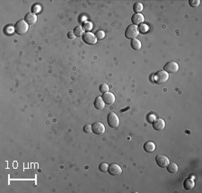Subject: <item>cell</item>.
Here are the masks:
<instances>
[{
  "instance_id": "22",
  "label": "cell",
  "mask_w": 202,
  "mask_h": 193,
  "mask_svg": "<svg viewBox=\"0 0 202 193\" xmlns=\"http://www.w3.org/2000/svg\"><path fill=\"white\" fill-rule=\"evenodd\" d=\"M95 37L97 40H102L105 37V32L103 31H97L95 32Z\"/></svg>"
},
{
  "instance_id": "4",
  "label": "cell",
  "mask_w": 202,
  "mask_h": 193,
  "mask_svg": "<svg viewBox=\"0 0 202 193\" xmlns=\"http://www.w3.org/2000/svg\"><path fill=\"white\" fill-rule=\"evenodd\" d=\"M107 122L111 128H118L120 126V119L118 115L114 112L109 113L107 117Z\"/></svg>"
},
{
  "instance_id": "20",
  "label": "cell",
  "mask_w": 202,
  "mask_h": 193,
  "mask_svg": "<svg viewBox=\"0 0 202 193\" xmlns=\"http://www.w3.org/2000/svg\"><path fill=\"white\" fill-rule=\"evenodd\" d=\"M143 9H144V6H143V4H142L141 3H139V2L134 4V5H133V10H134V12H135L136 13H140V12L143 11Z\"/></svg>"
},
{
  "instance_id": "26",
  "label": "cell",
  "mask_w": 202,
  "mask_h": 193,
  "mask_svg": "<svg viewBox=\"0 0 202 193\" xmlns=\"http://www.w3.org/2000/svg\"><path fill=\"white\" fill-rule=\"evenodd\" d=\"M92 28H93V25H92L91 22H84V29H85V30H86L87 31H89L92 30Z\"/></svg>"
},
{
  "instance_id": "16",
  "label": "cell",
  "mask_w": 202,
  "mask_h": 193,
  "mask_svg": "<svg viewBox=\"0 0 202 193\" xmlns=\"http://www.w3.org/2000/svg\"><path fill=\"white\" fill-rule=\"evenodd\" d=\"M195 187V183L192 179H186L183 183V188L186 191H192Z\"/></svg>"
},
{
  "instance_id": "29",
  "label": "cell",
  "mask_w": 202,
  "mask_h": 193,
  "mask_svg": "<svg viewBox=\"0 0 202 193\" xmlns=\"http://www.w3.org/2000/svg\"><path fill=\"white\" fill-rule=\"evenodd\" d=\"M67 37H68L69 39H71V40H74V38H75V34H74V32H73V31H68V33H67Z\"/></svg>"
},
{
  "instance_id": "28",
  "label": "cell",
  "mask_w": 202,
  "mask_h": 193,
  "mask_svg": "<svg viewBox=\"0 0 202 193\" xmlns=\"http://www.w3.org/2000/svg\"><path fill=\"white\" fill-rule=\"evenodd\" d=\"M13 31H14V28H13V27H10V26H9V27H7V28H6V31H7L6 33L11 34V33H13Z\"/></svg>"
},
{
  "instance_id": "9",
  "label": "cell",
  "mask_w": 202,
  "mask_h": 193,
  "mask_svg": "<svg viewBox=\"0 0 202 193\" xmlns=\"http://www.w3.org/2000/svg\"><path fill=\"white\" fill-rule=\"evenodd\" d=\"M93 132L96 135H102L105 132V127L102 122H95L92 125Z\"/></svg>"
},
{
  "instance_id": "19",
  "label": "cell",
  "mask_w": 202,
  "mask_h": 193,
  "mask_svg": "<svg viewBox=\"0 0 202 193\" xmlns=\"http://www.w3.org/2000/svg\"><path fill=\"white\" fill-rule=\"evenodd\" d=\"M74 34H75V36H76V37H81V36H83L84 34H85V31H84V28L83 27H81V26H77V27H76L75 29H74Z\"/></svg>"
},
{
  "instance_id": "23",
  "label": "cell",
  "mask_w": 202,
  "mask_h": 193,
  "mask_svg": "<svg viewBox=\"0 0 202 193\" xmlns=\"http://www.w3.org/2000/svg\"><path fill=\"white\" fill-rule=\"evenodd\" d=\"M108 167H109V165H108L107 164L102 163V164L99 165V170H100L101 172H102V173H106V172H108Z\"/></svg>"
},
{
  "instance_id": "7",
  "label": "cell",
  "mask_w": 202,
  "mask_h": 193,
  "mask_svg": "<svg viewBox=\"0 0 202 193\" xmlns=\"http://www.w3.org/2000/svg\"><path fill=\"white\" fill-rule=\"evenodd\" d=\"M83 40L84 42H85L86 44H89V45H94L96 42H97V39L95 37V35L92 32H85V34L83 35Z\"/></svg>"
},
{
  "instance_id": "11",
  "label": "cell",
  "mask_w": 202,
  "mask_h": 193,
  "mask_svg": "<svg viewBox=\"0 0 202 193\" xmlns=\"http://www.w3.org/2000/svg\"><path fill=\"white\" fill-rule=\"evenodd\" d=\"M153 128L157 131H161L165 128V121L160 118L156 119V120L153 121Z\"/></svg>"
},
{
  "instance_id": "30",
  "label": "cell",
  "mask_w": 202,
  "mask_h": 193,
  "mask_svg": "<svg viewBox=\"0 0 202 193\" xmlns=\"http://www.w3.org/2000/svg\"><path fill=\"white\" fill-rule=\"evenodd\" d=\"M32 10H33V12L38 13V12H40V6H39V5H37V4H35V5L33 6Z\"/></svg>"
},
{
  "instance_id": "21",
  "label": "cell",
  "mask_w": 202,
  "mask_h": 193,
  "mask_svg": "<svg viewBox=\"0 0 202 193\" xmlns=\"http://www.w3.org/2000/svg\"><path fill=\"white\" fill-rule=\"evenodd\" d=\"M148 30H149V27L146 23H141L138 26V31H139V33L145 34V33H147L148 31Z\"/></svg>"
},
{
  "instance_id": "15",
  "label": "cell",
  "mask_w": 202,
  "mask_h": 193,
  "mask_svg": "<svg viewBox=\"0 0 202 193\" xmlns=\"http://www.w3.org/2000/svg\"><path fill=\"white\" fill-rule=\"evenodd\" d=\"M94 107L97 110H102V109H104L105 102H103V100H102V98L101 96H98V97L95 98V100H94Z\"/></svg>"
},
{
  "instance_id": "10",
  "label": "cell",
  "mask_w": 202,
  "mask_h": 193,
  "mask_svg": "<svg viewBox=\"0 0 202 193\" xmlns=\"http://www.w3.org/2000/svg\"><path fill=\"white\" fill-rule=\"evenodd\" d=\"M102 100L103 102H105V104H108V105H112L114 102H115V96L111 92H107L105 94H103L102 95Z\"/></svg>"
},
{
  "instance_id": "25",
  "label": "cell",
  "mask_w": 202,
  "mask_h": 193,
  "mask_svg": "<svg viewBox=\"0 0 202 193\" xmlns=\"http://www.w3.org/2000/svg\"><path fill=\"white\" fill-rule=\"evenodd\" d=\"M189 4L192 7H198L201 4V1L200 0H190L189 1Z\"/></svg>"
},
{
  "instance_id": "12",
  "label": "cell",
  "mask_w": 202,
  "mask_h": 193,
  "mask_svg": "<svg viewBox=\"0 0 202 193\" xmlns=\"http://www.w3.org/2000/svg\"><path fill=\"white\" fill-rule=\"evenodd\" d=\"M24 21L29 25H34L37 22V15L34 13H28L24 17Z\"/></svg>"
},
{
  "instance_id": "6",
  "label": "cell",
  "mask_w": 202,
  "mask_h": 193,
  "mask_svg": "<svg viewBox=\"0 0 202 193\" xmlns=\"http://www.w3.org/2000/svg\"><path fill=\"white\" fill-rule=\"evenodd\" d=\"M164 69L168 74H174L179 70V65L175 61H169L168 63L165 64Z\"/></svg>"
},
{
  "instance_id": "13",
  "label": "cell",
  "mask_w": 202,
  "mask_h": 193,
  "mask_svg": "<svg viewBox=\"0 0 202 193\" xmlns=\"http://www.w3.org/2000/svg\"><path fill=\"white\" fill-rule=\"evenodd\" d=\"M145 21V18H144V15L142 13H135L132 15L131 17V22L134 25H139L141 24L143 22Z\"/></svg>"
},
{
  "instance_id": "14",
  "label": "cell",
  "mask_w": 202,
  "mask_h": 193,
  "mask_svg": "<svg viewBox=\"0 0 202 193\" xmlns=\"http://www.w3.org/2000/svg\"><path fill=\"white\" fill-rule=\"evenodd\" d=\"M144 150L147 152V153H153L155 150H156V145L154 142L152 141H148V142H146L144 144V147H143Z\"/></svg>"
},
{
  "instance_id": "8",
  "label": "cell",
  "mask_w": 202,
  "mask_h": 193,
  "mask_svg": "<svg viewBox=\"0 0 202 193\" xmlns=\"http://www.w3.org/2000/svg\"><path fill=\"white\" fill-rule=\"evenodd\" d=\"M108 172L112 176H119L122 174V168L117 164H111L108 167Z\"/></svg>"
},
{
  "instance_id": "2",
  "label": "cell",
  "mask_w": 202,
  "mask_h": 193,
  "mask_svg": "<svg viewBox=\"0 0 202 193\" xmlns=\"http://www.w3.org/2000/svg\"><path fill=\"white\" fill-rule=\"evenodd\" d=\"M169 79V74L165 71V70H160L158 71L155 76H154V81L158 84V85H164L165 84Z\"/></svg>"
},
{
  "instance_id": "3",
  "label": "cell",
  "mask_w": 202,
  "mask_h": 193,
  "mask_svg": "<svg viewBox=\"0 0 202 193\" xmlns=\"http://www.w3.org/2000/svg\"><path fill=\"white\" fill-rule=\"evenodd\" d=\"M138 34H139L138 28L137 25H134V24L129 25L128 28L125 31V36H126L127 39H129V40L136 39Z\"/></svg>"
},
{
  "instance_id": "24",
  "label": "cell",
  "mask_w": 202,
  "mask_h": 193,
  "mask_svg": "<svg viewBox=\"0 0 202 193\" xmlns=\"http://www.w3.org/2000/svg\"><path fill=\"white\" fill-rule=\"evenodd\" d=\"M100 92H102V94H105L107 92H109V85L107 84H102L100 85Z\"/></svg>"
},
{
  "instance_id": "1",
  "label": "cell",
  "mask_w": 202,
  "mask_h": 193,
  "mask_svg": "<svg viewBox=\"0 0 202 193\" xmlns=\"http://www.w3.org/2000/svg\"><path fill=\"white\" fill-rule=\"evenodd\" d=\"M28 30H29V24L24 20H20L15 23L14 31L17 34L23 35L28 31Z\"/></svg>"
},
{
  "instance_id": "27",
  "label": "cell",
  "mask_w": 202,
  "mask_h": 193,
  "mask_svg": "<svg viewBox=\"0 0 202 193\" xmlns=\"http://www.w3.org/2000/svg\"><path fill=\"white\" fill-rule=\"evenodd\" d=\"M84 131H85V133H87V134H89V133H92V132H93L92 125H89V124L85 125V126L84 127Z\"/></svg>"
},
{
  "instance_id": "18",
  "label": "cell",
  "mask_w": 202,
  "mask_h": 193,
  "mask_svg": "<svg viewBox=\"0 0 202 193\" xmlns=\"http://www.w3.org/2000/svg\"><path fill=\"white\" fill-rule=\"evenodd\" d=\"M167 171L170 173V174H176L178 172V165L175 164V163H170L168 165H167Z\"/></svg>"
},
{
  "instance_id": "17",
  "label": "cell",
  "mask_w": 202,
  "mask_h": 193,
  "mask_svg": "<svg viewBox=\"0 0 202 193\" xmlns=\"http://www.w3.org/2000/svg\"><path fill=\"white\" fill-rule=\"evenodd\" d=\"M130 45H131V48L135 50H139L142 47V44H141V41L138 39H133L131 40L130 41Z\"/></svg>"
},
{
  "instance_id": "5",
  "label": "cell",
  "mask_w": 202,
  "mask_h": 193,
  "mask_svg": "<svg viewBox=\"0 0 202 193\" xmlns=\"http://www.w3.org/2000/svg\"><path fill=\"white\" fill-rule=\"evenodd\" d=\"M156 165L161 168H166L167 165L170 164L168 157L165 155H158L156 157Z\"/></svg>"
}]
</instances>
